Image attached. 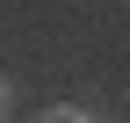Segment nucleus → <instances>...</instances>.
<instances>
[{
    "label": "nucleus",
    "mask_w": 130,
    "mask_h": 123,
    "mask_svg": "<svg viewBox=\"0 0 130 123\" xmlns=\"http://www.w3.org/2000/svg\"><path fill=\"white\" fill-rule=\"evenodd\" d=\"M7 101H14V87H7V80H0V123H7Z\"/></svg>",
    "instance_id": "2"
},
{
    "label": "nucleus",
    "mask_w": 130,
    "mask_h": 123,
    "mask_svg": "<svg viewBox=\"0 0 130 123\" xmlns=\"http://www.w3.org/2000/svg\"><path fill=\"white\" fill-rule=\"evenodd\" d=\"M36 123H94V116H87V109H43Z\"/></svg>",
    "instance_id": "1"
}]
</instances>
